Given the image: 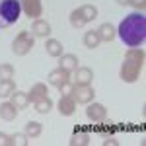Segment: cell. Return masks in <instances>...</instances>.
<instances>
[{"instance_id": "6da1fadb", "label": "cell", "mask_w": 146, "mask_h": 146, "mask_svg": "<svg viewBox=\"0 0 146 146\" xmlns=\"http://www.w3.org/2000/svg\"><path fill=\"white\" fill-rule=\"evenodd\" d=\"M117 33L127 47H140L146 41V16L144 12H133L119 23Z\"/></svg>"}, {"instance_id": "7a4b0ae2", "label": "cell", "mask_w": 146, "mask_h": 146, "mask_svg": "<svg viewBox=\"0 0 146 146\" xmlns=\"http://www.w3.org/2000/svg\"><path fill=\"white\" fill-rule=\"evenodd\" d=\"M22 4L20 0H0V29H6L20 20Z\"/></svg>"}, {"instance_id": "3957f363", "label": "cell", "mask_w": 146, "mask_h": 146, "mask_svg": "<svg viewBox=\"0 0 146 146\" xmlns=\"http://www.w3.org/2000/svg\"><path fill=\"white\" fill-rule=\"evenodd\" d=\"M33 45H35V35L31 31H27V29H23L12 41V53L18 55V56H23L33 49Z\"/></svg>"}, {"instance_id": "277c9868", "label": "cell", "mask_w": 146, "mask_h": 146, "mask_svg": "<svg viewBox=\"0 0 146 146\" xmlns=\"http://www.w3.org/2000/svg\"><path fill=\"white\" fill-rule=\"evenodd\" d=\"M140 70H142L140 64H136V62H133V60H127V58H125L123 66H121V80H123V82H129V84H133V82L138 80Z\"/></svg>"}, {"instance_id": "5b68a950", "label": "cell", "mask_w": 146, "mask_h": 146, "mask_svg": "<svg viewBox=\"0 0 146 146\" xmlns=\"http://www.w3.org/2000/svg\"><path fill=\"white\" fill-rule=\"evenodd\" d=\"M20 4H22L23 14L33 18V20H39V16L43 14V2L41 0H20Z\"/></svg>"}, {"instance_id": "8992f818", "label": "cell", "mask_w": 146, "mask_h": 146, "mask_svg": "<svg viewBox=\"0 0 146 146\" xmlns=\"http://www.w3.org/2000/svg\"><path fill=\"white\" fill-rule=\"evenodd\" d=\"M72 98L76 100V103H90L96 98V92L92 86H74V92H72Z\"/></svg>"}, {"instance_id": "52a82bcc", "label": "cell", "mask_w": 146, "mask_h": 146, "mask_svg": "<svg viewBox=\"0 0 146 146\" xmlns=\"http://www.w3.org/2000/svg\"><path fill=\"white\" fill-rule=\"evenodd\" d=\"M72 78H74V86H90L94 80V72L88 66H78L72 72Z\"/></svg>"}, {"instance_id": "ba28073f", "label": "cell", "mask_w": 146, "mask_h": 146, "mask_svg": "<svg viewBox=\"0 0 146 146\" xmlns=\"http://www.w3.org/2000/svg\"><path fill=\"white\" fill-rule=\"evenodd\" d=\"M86 115H88V119L94 121V123H100L103 121L105 117H107V109L101 105V103H88V109H86Z\"/></svg>"}, {"instance_id": "9c48e42d", "label": "cell", "mask_w": 146, "mask_h": 146, "mask_svg": "<svg viewBox=\"0 0 146 146\" xmlns=\"http://www.w3.org/2000/svg\"><path fill=\"white\" fill-rule=\"evenodd\" d=\"M76 100L72 98V96H60V100H58V111L60 115H64V117H70V115H74L76 111Z\"/></svg>"}, {"instance_id": "30bf717a", "label": "cell", "mask_w": 146, "mask_h": 146, "mask_svg": "<svg viewBox=\"0 0 146 146\" xmlns=\"http://www.w3.org/2000/svg\"><path fill=\"white\" fill-rule=\"evenodd\" d=\"M68 80H70V72L62 70L60 66L55 68V70H51L49 76H47V82H49L51 86H60L62 82H68Z\"/></svg>"}, {"instance_id": "8fae6325", "label": "cell", "mask_w": 146, "mask_h": 146, "mask_svg": "<svg viewBox=\"0 0 146 146\" xmlns=\"http://www.w3.org/2000/svg\"><path fill=\"white\" fill-rule=\"evenodd\" d=\"M51 31H53V27H51V23L45 22V20H35L33 25H31V33H33L35 37L47 39V37L51 35Z\"/></svg>"}, {"instance_id": "7c38bea8", "label": "cell", "mask_w": 146, "mask_h": 146, "mask_svg": "<svg viewBox=\"0 0 146 146\" xmlns=\"http://www.w3.org/2000/svg\"><path fill=\"white\" fill-rule=\"evenodd\" d=\"M58 58H60V60H58V66L62 68V70H66V72H70V74L78 68V56L76 55H70V53L64 55V53H62Z\"/></svg>"}, {"instance_id": "4fadbf2b", "label": "cell", "mask_w": 146, "mask_h": 146, "mask_svg": "<svg viewBox=\"0 0 146 146\" xmlns=\"http://www.w3.org/2000/svg\"><path fill=\"white\" fill-rule=\"evenodd\" d=\"M10 101L16 105V109L20 111V109H25L27 105H29V96L25 94V92H20V90H16L14 94L10 96Z\"/></svg>"}, {"instance_id": "5bb4252c", "label": "cell", "mask_w": 146, "mask_h": 146, "mask_svg": "<svg viewBox=\"0 0 146 146\" xmlns=\"http://www.w3.org/2000/svg\"><path fill=\"white\" fill-rule=\"evenodd\" d=\"M0 117H2L4 121H14V119L18 117V109H16V105H14L12 101L2 103V105H0Z\"/></svg>"}, {"instance_id": "9a60e30c", "label": "cell", "mask_w": 146, "mask_h": 146, "mask_svg": "<svg viewBox=\"0 0 146 146\" xmlns=\"http://www.w3.org/2000/svg\"><path fill=\"white\" fill-rule=\"evenodd\" d=\"M47 94H49V90H47V86L43 84V82H37V84H33L31 86V92H27V96H29V101H37L41 100V98H45Z\"/></svg>"}, {"instance_id": "2e32d148", "label": "cell", "mask_w": 146, "mask_h": 146, "mask_svg": "<svg viewBox=\"0 0 146 146\" xmlns=\"http://www.w3.org/2000/svg\"><path fill=\"white\" fill-rule=\"evenodd\" d=\"M98 33H100V39H101V41H107V43H109V41H113V39H115L117 29H115L109 22H105V23H101V25H100Z\"/></svg>"}, {"instance_id": "e0dca14e", "label": "cell", "mask_w": 146, "mask_h": 146, "mask_svg": "<svg viewBox=\"0 0 146 146\" xmlns=\"http://www.w3.org/2000/svg\"><path fill=\"white\" fill-rule=\"evenodd\" d=\"M45 49H47V55H49V56H60V55H62V51H64L62 43L56 41V39H47V41H45Z\"/></svg>"}, {"instance_id": "ac0fdd59", "label": "cell", "mask_w": 146, "mask_h": 146, "mask_svg": "<svg viewBox=\"0 0 146 146\" xmlns=\"http://www.w3.org/2000/svg\"><path fill=\"white\" fill-rule=\"evenodd\" d=\"M78 10H80V14H82V18L86 20V23L94 22V20L98 18V8H96L94 4H84V6H80Z\"/></svg>"}, {"instance_id": "d6986e66", "label": "cell", "mask_w": 146, "mask_h": 146, "mask_svg": "<svg viewBox=\"0 0 146 146\" xmlns=\"http://www.w3.org/2000/svg\"><path fill=\"white\" fill-rule=\"evenodd\" d=\"M101 39H100V33L98 31H86L84 33V45L88 47V49H96V47H100Z\"/></svg>"}, {"instance_id": "ffe728a7", "label": "cell", "mask_w": 146, "mask_h": 146, "mask_svg": "<svg viewBox=\"0 0 146 146\" xmlns=\"http://www.w3.org/2000/svg\"><path fill=\"white\" fill-rule=\"evenodd\" d=\"M51 109H53V101H51V98H49V96H45V98H41V100L35 101V111H37V113L47 115Z\"/></svg>"}, {"instance_id": "44dd1931", "label": "cell", "mask_w": 146, "mask_h": 146, "mask_svg": "<svg viewBox=\"0 0 146 146\" xmlns=\"http://www.w3.org/2000/svg\"><path fill=\"white\" fill-rule=\"evenodd\" d=\"M16 92L14 80H0V98H10Z\"/></svg>"}, {"instance_id": "7402d4cb", "label": "cell", "mask_w": 146, "mask_h": 146, "mask_svg": "<svg viewBox=\"0 0 146 146\" xmlns=\"http://www.w3.org/2000/svg\"><path fill=\"white\" fill-rule=\"evenodd\" d=\"M8 146H27V135L25 133L8 135Z\"/></svg>"}, {"instance_id": "603a6c76", "label": "cell", "mask_w": 146, "mask_h": 146, "mask_svg": "<svg viewBox=\"0 0 146 146\" xmlns=\"http://www.w3.org/2000/svg\"><path fill=\"white\" fill-rule=\"evenodd\" d=\"M90 142V135L88 133H82V131H76L72 138H70V144L72 146H86Z\"/></svg>"}, {"instance_id": "cb8c5ba5", "label": "cell", "mask_w": 146, "mask_h": 146, "mask_svg": "<svg viewBox=\"0 0 146 146\" xmlns=\"http://www.w3.org/2000/svg\"><path fill=\"white\" fill-rule=\"evenodd\" d=\"M41 131H43V127H41V123H37V121H29V123L25 125V135H27V138L39 136Z\"/></svg>"}, {"instance_id": "d4e9b609", "label": "cell", "mask_w": 146, "mask_h": 146, "mask_svg": "<svg viewBox=\"0 0 146 146\" xmlns=\"http://www.w3.org/2000/svg\"><path fill=\"white\" fill-rule=\"evenodd\" d=\"M70 23H72V27H76V29H80V27H84V25H86V20L82 18V14H80L78 8L70 12Z\"/></svg>"}, {"instance_id": "484cf974", "label": "cell", "mask_w": 146, "mask_h": 146, "mask_svg": "<svg viewBox=\"0 0 146 146\" xmlns=\"http://www.w3.org/2000/svg\"><path fill=\"white\" fill-rule=\"evenodd\" d=\"M14 66L8 64V62H4V64H0V80H12L14 78Z\"/></svg>"}, {"instance_id": "4316f807", "label": "cell", "mask_w": 146, "mask_h": 146, "mask_svg": "<svg viewBox=\"0 0 146 146\" xmlns=\"http://www.w3.org/2000/svg\"><path fill=\"white\" fill-rule=\"evenodd\" d=\"M58 92H60V96H72V92H74V84L68 80V82H62L60 86H56Z\"/></svg>"}, {"instance_id": "83f0119b", "label": "cell", "mask_w": 146, "mask_h": 146, "mask_svg": "<svg viewBox=\"0 0 146 146\" xmlns=\"http://www.w3.org/2000/svg\"><path fill=\"white\" fill-rule=\"evenodd\" d=\"M129 4L136 8V12H144V6H146V0H129Z\"/></svg>"}, {"instance_id": "f1b7e54d", "label": "cell", "mask_w": 146, "mask_h": 146, "mask_svg": "<svg viewBox=\"0 0 146 146\" xmlns=\"http://www.w3.org/2000/svg\"><path fill=\"white\" fill-rule=\"evenodd\" d=\"M0 146H8V135L0 133Z\"/></svg>"}, {"instance_id": "f546056e", "label": "cell", "mask_w": 146, "mask_h": 146, "mask_svg": "<svg viewBox=\"0 0 146 146\" xmlns=\"http://www.w3.org/2000/svg\"><path fill=\"white\" fill-rule=\"evenodd\" d=\"M103 144H105V146H109V144H111V146H117V140H115V138H113V136H111V138H109V136H107V138H105V140H103Z\"/></svg>"}, {"instance_id": "4dcf8cb0", "label": "cell", "mask_w": 146, "mask_h": 146, "mask_svg": "<svg viewBox=\"0 0 146 146\" xmlns=\"http://www.w3.org/2000/svg\"><path fill=\"white\" fill-rule=\"evenodd\" d=\"M117 2H119L121 6H127V4H129V0H117Z\"/></svg>"}]
</instances>
